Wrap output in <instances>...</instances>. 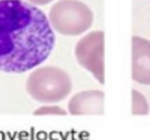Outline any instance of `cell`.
I'll return each instance as SVG.
<instances>
[{"mask_svg":"<svg viewBox=\"0 0 150 140\" xmlns=\"http://www.w3.org/2000/svg\"><path fill=\"white\" fill-rule=\"evenodd\" d=\"M27 1H30L32 4H37V5H45L47 3L52 2L54 0H27Z\"/></svg>","mask_w":150,"mask_h":140,"instance_id":"9","label":"cell"},{"mask_svg":"<svg viewBox=\"0 0 150 140\" xmlns=\"http://www.w3.org/2000/svg\"><path fill=\"white\" fill-rule=\"evenodd\" d=\"M54 42L43 11L23 0H0V71L35 68L50 57Z\"/></svg>","mask_w":150,"mask_h":140,"instance_id":"1","label":"cell"},{"mask_svg":"<svg viewBox=\"0 0 150 140\" xmlns=\"http://www.w3.org/2000/svg\"><path fill=\"white\" fill-rule=\"evenodd\" d=\"M29 95L38 102L56 103L64 100L72 91V80L66 71L54 66L36 69L26 82Z\"/></svg>","mask_w":150,"mask_h":140,"instance_id":"2","label":"cell"},{"mask_svg":"<svg viewBox=\"0 0 150 140\" xmlns=\"http://www.w3.org/2000/svg\"><path fill=\"white\" fill-rule=\"evenodd\" d=\"M133 80L150 85V41L138 36L133 37Z\"/></svg>","mask_w":150,"mask_h":140,"instance_id":"6","label":"cell"},{"mask_svg":"<svg viewBox=\"0 0 150 140\" xmlns=\"http://www.w3.org/2000/svg\"><path fill=\"white\" fill-rule=\"evenodd\" d=\"M148 112V104L145 98L138 91H133V114H146Z\"/></svg>","mask_w":150,"mask_h":140,"instance_id":"7","label":"cell"},{"mask_svg":"<svg viewBox=\"0 0 150 140\" xmlns=\"http://www.w3.org/2000/svg\"><path fill=\"white\" fill-rule=\"evenodd\" d=\"M94 14L92 9L78 0H61L50 11V22L60 34L77 36L92 27Z\"/></svg>","mask_w":150,"mask_h":140,"instance_id":"3","label":"cell"},{"mask_svg":"<svg viewBox=\"0 0 150 140\" xmlns=\"http://www.w3.org/2000/svg\"><path fill=\"white\" fill-rule=\"evenodd\" d=\"M68 109L73 115L103 114L104 93L102 91H84L77 93L70 99Z\"/></svg>","mask_w":150,"mask_h":140,"instance_id":"5","label":"cell"},{"mask_svg":"<svg viewBox=\"0 0 150 140\" xmlns=\"http://www.w3.org/2000/svg\"><path fill=\"white\" fill-rule=\"evenodd\" d=\"M78 63L104 84V32L93 31L78 40L75 46Z\"/></svg>","mask_w":150,"mask_h":140,"instance_id":"4","label":"cell"},{"mask_svg":"<svg viewBox=\"0 0 150 140\" xmlns=\"http://www.w3.org/2000/svg\"><path fill=\"white\" fill-rule=\"evenodd\" d=\"M34 115H66L67 112L65 109L59 106H42L34 111Z\"/></svg>","mask_w":150,"mask_h":140,"instance_id":"8","label":"cell"}]
</instances>
